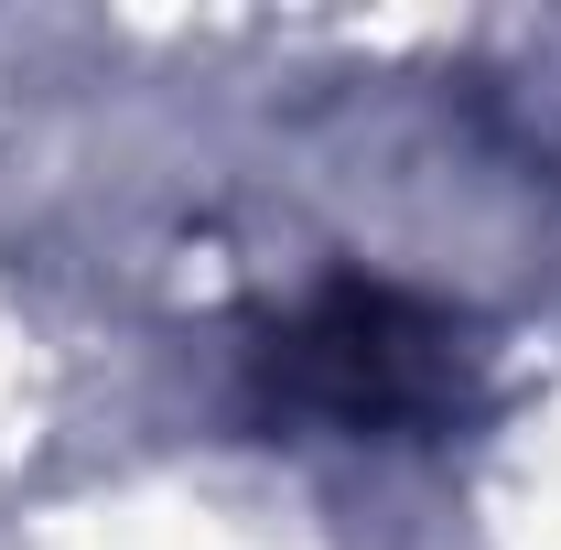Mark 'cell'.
<instances>
[{"instance_id": "1", "label": "cell", "mask_w": 561, "mask_h": 550, "mask_svg": "<svg viewBox=\"0 0 561 550\" xmlns=\"http://www.w3.org/2000/svg\"><path fill=\"white\" fill-rule=\"evenodd\" d=\"M476 389H486L476 335L400 280H324L260 335V400L346 443L454 432L476 411Z\"/></svg>"}]
</instances>
